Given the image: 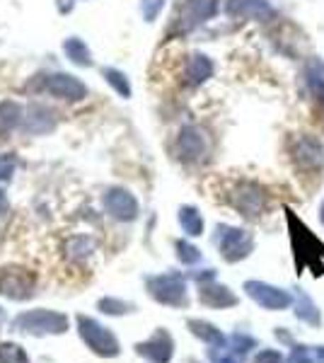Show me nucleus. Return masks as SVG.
<instances>
[{
    "mask_svg": "<svg viewBox=\"0 0 324 363\" xmlns=\"http://www.w3.org/2000/svg\"><path fill=\"white\" fill-rule=\"evenodd\" d=\"M186 327H189V332L194 337L201 339V342L208 344V347H225L228 344V337L223 335L216 325H211V322H206V320L191 318V320H186Z\"/></svg>",
    "mask_w": 324,
    "mask_h": 363,
    "instance_id": "obj_16",
    "label": "nucleus"
},
{
    "mask_svg": "<svg viewBox=\"0 0 324 363\" xmlns=\"http://www.w3.org/2000/svg\"><path fill=\"white\" fill-rule=\"evenodd\" d=\"M97 308H99V313H104V315H114V318H121V315H128V313H133V306L131 303H126V301H121V298H102V301L97 303Z\"/></svg>",
    "mask_w": 324,
    "mask_h": 363,
    "instance_id": "obj_22",
    "label": "nucleus"
},
{
    "mask_svg": "<svg viewBox=\"0 0 324 363\" xmlns=\"http://www.w3.org/2000/svg\"><path fill=\"white\" fill-rule=\"evenodd\" d=\"M213 75V63H211L208 56L203 54H196L186 61V78H189L191 85H201L206 80Z\"/></svg>",
    "mask_w": 324,
    "mask_h": 363,
    "instance_id": "obj_19",
    "label": "nucleus"
},
{
    "mask_svg": "<svg viewBox=\"0 0 324 363\" xmlns=\"http://www.w3.org/2000/svg\"><path fill=\"white\" fill-rule=\"evenodd\" d=\"M225 349L235 356V359L242 361L252 349H257V339L250 335H242V332H235V335H230Z\"/></svg>",
    "mask_w": 324,
    "mask_h": 363,
    "instance_id": "obj_21",
    "label": "nucleus"
},
{
    "mask_svg": "<svg viewBox=\"0 0 324 363\" xmlns=\"http://www.w3.org/2000/svg\"><path fill=\"white\" fill-rule=\"evenodd\" d=\"M150 298L167 308H186L189 306V289L181 274H160L145 281Z\"/></svg>",
    "mask_w": 324,
    "mask_h": 363,
    "instance_id": "obj_5",
    "label": "nucleus"
},
{
    "mask_svg": "<svg viewBox=\"0 0 324 363\" xmlns=\"http://www.w3.org/2000/svg\"><path fill=\"white\" fill-rule=\"evenodd\" d=\"M286 218H288V230H291L293 240V250H296V264L298 269H303L308 264L312 269V277H322L324 274V245L310 233V228L303 223L300 218H296L291 208H286Z\"/></svg>",
    "mask_w": 324,
    "mask_h": 363,
    "instance_id": "obj_1",
    "label": "nucleus"
},
{
    "mask_svg": "<svg viewBox=\"0 0 324 363\" xmlns=\"http://www.w3.org/2000/svg\"><path fill=\"white\" fill-rule=\"evenodd\" d=\"M218 13V0H184V5L179 8L177 15V27L179 32H191L199 25H203L206 20H211Z\"/></svg>",
    "mask_w": 324,
    "mask_h": 363,
    "instance_id": "obj_10",
    "label": "nucleus"
},
{
    "mask_svg": "<svg viewBox=\"0 0 324 363\" xmlns=\"http://www.w3.org/2000/svg\"><path fill=\"white\" fill-rule=\"evenodd\" d=\"M230 201L245 218H262L264 211L269 208V191L257 182H240Z\"/></svg>",
    "mask_w": 324,
    "mask_h": 363,
    "instance_id": "obj_6",
    "label": "nucleus"
},
{
    "mask_svg": "<svg viewBox=\"0 0 324 363\" xmlns=\"http://www.w3.org/2000/svg\"><path fill=\"white\" fill-rule=\"evenodd\" d=\"M70 327L68 315L56 313V310H27L20 313L17 318L10 322V330L22 332V335H32V337H46V335H66Z\"/></svg>",
    "mask_w": 324,
    "mask_h": 363,
    "instance_id": "obj_2",
    "label": "nucleus"
},
{
    "mask_svg": "<svg viewBox=\"0 0 324 363\" xmlns=\"http://www.w3.org/2000/svg\"><path fill=\"white\" fill-rule=\"evenodd\" d=\"M104 208H107V213L111 218L123 220V223L138 218V201H135V196L126 189H109L107 194H104Z\"/></svg>",
    "mask_w": 324,
    "mask_h": 363,
    "instance_id": "obj_12",
    "label": "nucleus"
},
{
    "mask_svg": "<svg viewBox=\"0 0 324 363\" xmlns=\"http://www.w3.org/2000/svg\"><path fill=\"white\" fill-rule=\"evenodd\" d=\"M320 220H322V225H324V201H322V206H320Z\"/></svg>",
    "mask_w": 324,
    "mask_h": 363,
    "instance_id": "obj_30",
    "label": "nucleus"
},
{
    "mask_svg": "<svg viewBox=\"0 0 324 363\" xmlns=\"http://www.w3.org/2000/svg\"><path fill=\"white\" fill-rule=\"evenodd\" d=\"M179 225L189 238H199L203 233V216L194 206H181L179 208Z\"/></svg>",
    "mask_w": 324,
    "mask_h": 363,
    "instance_id": "obj_20",
    "label": "nucleus"
},
{
    "mask_svg": "<svg viewBox=\"0 0 324 363\" xmlns=\"http://www.w3.org/2000/svg\"><path fill=\"white\" fill-rule=\"evenodd\" d=\"M230 15L247 17V20H269L274 17V10L267 0H230L228 3Z\"/></svg>",
    "mask_w": 324,
    "mask_h": 363,
    "instance_id": "obj_15",
    "label": "nucleus"
},
{
    "mask_svg": "<svg viewBox=\"0 0 324 363\" xmlns=\"http://www.w3.org/2000/svg\"><path fill=\"white\" fill-rule=\"evenodd\" d=\"M0 294L13 301H27L34 296V279L25 269H5L0 274Z\"/></svg>",
    "mask_w": 324,
    "mask_h": 363,
    "instance_id": "obj_11",
    "label": "nucleus"
},
{
    "mask_svg": "<svg viewBox=\"0 0 324 363\" xmlns=\"http://www.w3.org/2000/svg\"><path fill=\"white\" fill-rule=\"evenodd\" d=\"M135 354L143 356L148 363H169L174 356V339L167 330H155L150 339L135 344Z\"/></svg>",
    "mask_w": 324,
    "mask_h": 363,
    "instance_id": "obj_9",
    "label": "nucleus"
},
{
    "mask_svg": "<svg viewBox=\"0 0 324 363\" xmlns=\"http://www.w3.org/2000/svg\"><path fill=\"white\" fill-rule=\"evenodd\" d=\"M5 208V199H3V194H0V211Z\"/></svg>",
    "mask_w": 324,
    "mask_h": 363,
    "instance_id": "obj_31",
    "label": "nucleus"
},
{
    "mask_svg": "<svg viewBox=\"0 0 324 363\" xmlns=\"http://www.w3.org/2000/svg\"><path fill=\"white\" fill-rule=\"evenodd\" d=\"M213 242H216L218 252H220V257L225 262H230V264L247 259V257L255 252V238H252V233L242 230V228L228 225V223L216 225Z\"/></svg>",
    "mask_w": 324,
    "mask_h": 363,
    "instance_id": "obj_4",
    "label": "nucleus"
},
{
    "mask_svg": "<svg viewBox=\"0 0 324 363\" xmlns=\"http://www.w3.org/2000/svg\"><path fill=\"white\" fill-rule=\"evenodd\" d=\"M312 351V356L317 359V363H324V347H315V349H310Z\"/></svg>",
    "mask_w": 324,
    "mask_h": 363,
    "instance_id": "obj_29",
    "label": "nucleus"
},
{
    "mask_svg": "<svg viewBox=\"0 0 324 363\" xmlns=\"http://www.w3.org/2000/svg\"><path fill=\"white\" fill-rule=\"evenodd\" d=\"M177 259H179L181 264H199V262H201V250L194 247L186 240H179V242H177Z\"/></svg>",
    "mask_w": 324,
    "mask_h": 363,
    "instance_id": "obj_24",
    "label": "nucleus"
},
{
    "mask_svg": "<svg viewBox=\"0 0 324 363\" xmlns=\"http://www.w3.org/2000/svg\"><path fill=\"white\" fill-rule=\"evenodd\" d=\"M211 361L213 363H240V359H235L225 347H213L211 349Z\"/></svg>",
    "mask_w": 324,
    "mask_h": 363,
    "instance_id": "obj_27",
    "label": "nucleus"
},
{
    "mask_svg": "<svg viewBox=\"0 0 324 363\" xmlns=\"http://www.w3.org/2000/svg\"><path fill=\"white\" fill-rule=\"evenodd\" d=\"M305 80H308L312 99L324 104V63L320 58H310L308 61V66H305Z\"/></svg>",
    "mask_w": 324,
    "mask_h": 363,
    "instance_id": "obj_17",
    "label": "nucleus"
},
{
    "mask_svg": "<svg viewBox=\"0 0 324 363\" xmlns=\"http://www.w3.org/2000/svg\"><path fill=\"white\" fill-rule=\"evenodd\" d=\"M75 325H78V335L85 342V347L92 351V354L102 356V359H116L121 354V344L116 339L114 332L109 327H104L102 322H97L90 315H78L75 318Z\"/></svg>",
    "mask_w": 324,
    "mask_h": 363,
    "instance_id": "obj_3",
    "label": "nucleus"
},
{
    "mask_svg": "<svg viewBox=\"0 0 324 363\" xmlns=\"http://www.w3.org/2000/svg\"><path fill=\"white\" fill-rule=\"evenodd\" d=\"M288 150H291V157L298 169H305V172H320L324 165V145H322V140L315 136H308V133L293 136Z\"/></svg>",
    "mask_w": 324,
    "mask_h": 363,
    "instance_id": "obj_7",
    "label": "nucleus"
},
{
    "mask_svg": "<svg viewBox=\"0 0 324 363\" xmlns=\"http://www.w3.org/2000/svg\"><path fill=\"white\" fill-rule=\"evenodd\" d=\"M245 294L250 301H255L259 308L264 310H286L293 306V296L288 291L279 289V286H271L267 281H245Z\"/></svg>",
    "mask_w": 324,
    "mask_h": 363,
    "instance_id": "obj_8",
    "label": "nucleus"
},
{
    "mask_svg": "<svg viewBox=\"0 0 324 363\" xmlns=\"http://www.w3.org/2000/svg\"><path fill=\"white\" fill-rule=\"evenodd\" d=\"M107 75H109V83L114 85L116 90L121 92V95H126V97H128V92H131V87H128L126 78H123L121 73H116V70H107Z\"/></svg>",
    "mask_w": 324,
    "mask_h": 363,
    "instance_id": "obj_28",
    "label": "nucleus"
},
{
    "mask_svg": "<svg viewBox=\"0 0 324 363\" xmlns=\"http://www.w3.org/2000/svg\"><path fill=\"white\" fill-rule=\"evenodd\" d=\"M0 363H32L27 351L15 342H0Z\"/></svg>",
    "mask_w": 324,
    "mask_h": 363,
    "instance_id": "obj_23",
    "label": "nucleus"
},
{
    "mask_svg": "<svg viewBox=\"0 0 324 363\" xmlns=\"http://www.w3.org/2000/svg\"><path fill=\"white\" fill-rule=\"evenodd\" d=\"M288 363H317V359L312 356V351L308 347H293L291 356H288Z\"/></svg>",
    "mask_w": 324,
    "mask_h": 363,
    "instance_id": "obj_25",
    "label": "nucleus"
},
{
    "mask_svg": "<svg viewBox=\"0 0 324 363\" xmlns=\"http://www.w3.org/2000/svg\"><path fill=\"white\" fill-rule=\"evenodd\" d=\"M177 157L181 162H196L201 160L206 155V136L201 128L196 126H189V128H181L179 136H177Z\"/></svg>",
    "mask_w": 324,
    "mask_h": 363,
    "instance_id": "obj_13",
    "label": "nucleus"
},
{
    "mask_svg": "<svg viewBox=\"0 0 324 363\" xmlns=\"http://www.w3.org/2000/svg\"><path fill=\"white\" fill-rule=\"evenodd\" d=\"M296 303V318L303 320L305 325L310 327H320L322 325V315H320V308L315 306V301L305 294V291H298V296L293 298Z\"/></svg>",
    "mask_w": 324,
    "mask_h": 363,
    "instance_id": "obj_18",
    "label": "nucleus"
},
{
    "mask_svg": "<svg viewBox=\"0 0 324 363\" xmlns=\"http://www.w3.org/2000/svg\"><path fill=\"white\" fill-rule=\"evenodd\" d=\"M199 301L203 303L206 308L213 310H225V308H235L240 303V298L223 284H216L213 279L201 281L199 284Z\"/></svg>",
    "mask_w": 324,
    "mask_h": 363,
    "instance_id": "obj_14",
    "label": "nucleus"
},
{
    "mask_svg": "<svg viewBox=\"0 0 324 363\" xmlns=\"http://www.w3.org/2000/svg\"><path fill=\"white\" fill-rule=\"evenodd\" d=\"M252 363H286V359H284V354L276 349H262L255 359H252Z\"/></svg>",
    "mask_w": 324,
    "mask_h": 363,
    "instance_id": "obj_26",
    "label": "nucleus"
}]
</instances>
